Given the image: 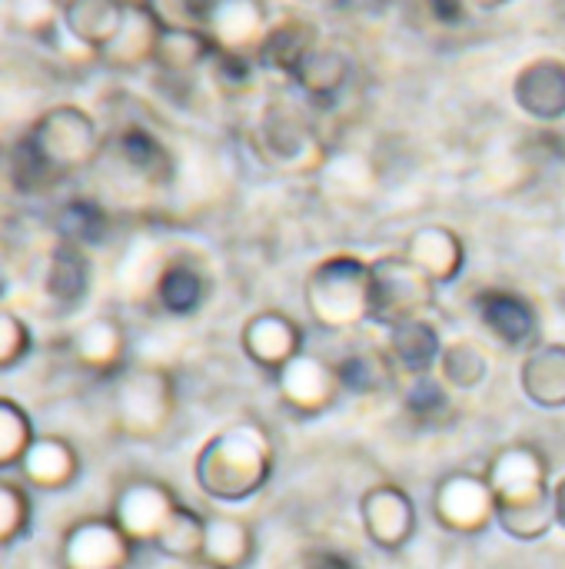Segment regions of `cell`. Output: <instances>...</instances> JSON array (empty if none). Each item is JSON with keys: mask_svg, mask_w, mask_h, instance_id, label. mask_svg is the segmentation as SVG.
Listing matches in <instances>:
<instances>
[{"mask_svg": "<svg viewBox=\"0 0 565 569\" xmlns=\"http://www.w3.org/2000/svg\"><path fill=\"white\" fill-rule=\"evenodd\" d=\"M273 387H276L280 403L300 420H313V417L333 410L336 400L343 397L336 363H330L310 350L293 357L280 373H273Z\"/></svg>", "mask_w": 565, "mask_h": 569, "instance_id": "cell-11", "label": "cell"}, {"mask_svg": "<svg viewBox=\"0 0 565 569\" xmlns=\"http://www.w3.org/2000/svg\"><path fill=\"white\" fill-rule=\"evenodd\" d=\"M17 473L23 487L43 490V493H60L77 483L80 477V453L67 437L57 433H37L33 443L27 447L23 460L17 463Z\"/></svg>", "mask_w": 565, "mask_h": 569, "instance_id": "cell-19", "label": "cell"}, {"mask_svg": "<svg viewBox=\"0 0 565 569\" xmlns=\"http://www.w3.org/2000/svg\"><path fill=\"white\" fill-rule=\"evenodd\" d=\"M446 340L440 337V327L430 317L406 320L386 330V357L396 370V380H413L423 373H436Z\"/></svg>", "mask_w": 565, "mask_h": 569, "instance_id": "cell-21", "label": "cell"}, {"mask_svg": "<svg viewBox=\"0 0 565 569\" xmlns=\"http://www.w3.org/2000/svg\"><path fill=\"white\" fill-rule=\"evenodd\" d=\"M436 373L453 393H470L480 390L490 380V353L476 340H453L443 347Z\"/></svg>", "mask_w": 565, "mask_h": 569, "instance_id": "cell-35", "label": "cell"}, {"mask_svg": "<svg viewBox=\"0 0 565 569\" xmlns=\"http://www.w3.org/2000/svg\"><path fill=\"white\" fill-rule=\"evenodd\" d=\"M130 537L113 517H83L60 540V569H127L133 560Z\"/></svg>", "mask_w": 565, "mask_h": 569, "instance_id": "cell-13", "label": "cell"}, {"mask_svg": "<svg viewBox=\"0 0 565 569\" xmlns=\"http://www.w3.org/2000/svg\"><path fill=\"white\" fill-rule=\"evenodd\" d=\"M33 347V333L30 327L10 313V310H0V373L13 370Z\"/></svg>", "mask_w": 565, "mask_h": 569, "instance_id": "cell-41", "label": "cell"}, {"mask_svg": "<svg viewBox=\"0 0 565 569\" xmlns=\"http://www.w3.org/2000/svg\"><path fill=\"white\" fill-rule=\"evenodd\" d=\"M103 153L97 120L77 103L43 110L10 150V183L17 193L37 197L57 190L63 180L90 170Z\"/></svg>", "mask_w": 565, "mask_h": 569, "instance_id": "cell-1", "label": "cell"}, {"mask_svg": "<svg viewBox=\"0 0 565 569\" xmlns=\"http://www.w3.org/2000/svg\"><path fill=\"white\" fill-rule=\"evenodd\" d=\"M310 100L316 103H333L353 80V60L350 53H343L340 47L330 43H316L303 63L296 67V73L290 77Z\"/></svg>", "mask_w": 565, "mask_h": 569, "instance_id": "cell-28", "label": "cell"}, {"mask_svg": "<svg viewBox=\"0 0 565 569\" xmlns=\"http://www.w3.org/2000/svg\"><path fill=\"white\" fill-rule=\"evenodd\" d=\"M553 517H556V527L565 530V477L553 480Z\"/></svg>", "mask_w": 565, "mask_h": 569, "instance_id": "cell-44", "label": "cell"}, {"mask_svg": "<svg viewBox=\"0 0 565 569\" xmlns=\"http://www.w3.org/2000/svg\"><path fill=\"white\" fill-rule=\"evenodd\" d=\"M93 287V267L87 250L57 240L43 263V297L57 307V313H73L83 307Z\"/></svg>", "mask_w": 565, "mask_h": 569, "instance_id": "cell-22", "label": "cell"}, {"mask_svg": "<svg viewBox=\"0 0 565 569\" xmlns=\"http://www.w3.org/2000/svg\"><path fill=\"white\" fill-rule=\"evenodd\" d=\"M506 3H513V0H470V7H473V10H483V13L503 10Z\"/></svg>", "mask_w": 565, "mask_h": 569, "instance_id": "cell-45", "label": "cell"}, {"mask_svg": "<svg viewBox=\"0 0 565 569\" xmlns=\"http://www.w3.org/2000/svg\"><path fill=\"white\" fill-rule=\"evenodd\" d=\"M173 569H216V567H210V563H203V560H193V563H173Z\"/></svg>", "mask_w": 565, "mask_h": 569, "instance_id": "cell-47", "label": "cell"}, {"mask_svg": "<svg viewBox=\"0 0 565 569\" xmlns=\"http://www.w3.org/2000/svg\"><path fill=\"white\" fill-rule=\"evenodd\" d=\"M203 533H206V513L180 500V507L173 510V517L153 540V550L173 563H193L203 553Z\"/></svg>", "mask_w": 565, "mask_h": 569, "instance_id": "cell-34", "label": "cell"}, {"mask_svg": "<svg viewBox=\"0 0 565 569\" xmlns=\"http://www.w3.org/2000/svg\"><path fill=\"white\" fill-rule=\"evenodd\" d=\"M320 43V33L310 20L303 17H280L273 20L263 47L256 50V67L293 77L296 67L303 63V57Z\"/></svg>", "mask_w": 565, "mask_h": 569, "instance_id": "cell-29", "label": "cell"}, {"mask_svg": "<svg viewBox=\"0 0 565 569\" xmlns=\"http://www.w3.org/2000/svg\"><path fill=\"white\" fill-rule=\"evenodd\" d=\"M127 10H140V7H153V0H120Z\"/></svg>", "mask_w": 565, "mask_h": 569, "instance_id": "cell-46", "label": "cell"}, {"mask_svg": "<svg viewBox=\"0 0 565 569\" xmlns=\"http://www.w3.org/2000/svg\"><path fill=\"white\" fill-rule=\"evenodd\" d=\"M263 157L283 173H320L330 163V150L320 130L290 107H270L256 130Z\"/></svg>", "mask_w": 565, "mask_h": 569, "instance_id": "cell-7", "label": "cell"}, {"mask_svg": "<svg viewBox=\"0 0 565 569\" xmlns=\"http://www.w3.org/2000/svg\"><path fill=\"white\" fill-rule=\"evenodd\" d=\"M493 500L496 527L516 543L546 540L556 530L553 517V467L533 443L500 447L483 470Z\"/></svg>", "mask_w": 565, "mask_h": 569, "instance_id": "cell-2", "label": "cell"}, {"mask_svg": "<svg viewBox=\"0 0 565 569\" xmlns=\"http://www.w3.org/2000/svg\"><path fill=\"white\" fill-rule=\"evenodd\" d=\"M376 569H413V567H406L403 560H393V557H390V560H383Z\"/></svg>", "mask_w": 565, "mask_h": 569, "instance_id": "cell-48", "label": "cell"}, {"mask_svg": "<svg viewBox=\"0 0 565 569\" xmlns=\"http://www.w3.org/2000/svg\"><path fill=\"white\" fill-rule=\"evenodd\" d=\"M403 410L423 430H440L456 417V393L443 383L440 373H423L403 380Z\"/></svg>", "mask_w": 565, "mask_h": 569, "instance_id": "cell-32", "label": "cell"}, {"mask_svg": "<svg viewBox=\"0 0 565 569\" xmlns=\"http://www.w3.org/2000/svg\"><path fill=\"white\" fill-rule=\"evenodd\" d=\"M303 307L320 330L346 333L373 323V270L356 253L316 260L303 280Z\"/></svg>", "mask_w": 565, "mask_h": 569, "instance_id": "cell-4", "label": "cell"}, {"mask_svg": "<svg viewBox=\"0 0 565 569\" xmlns=\"http://www.w3.org/2000/svg\"><path fill=\"white\" fill-rule=\"evenodd\" d=\"M300 569H356V567H353V560H346L343 553H330V550H323V553H310Z\"/></svg>", "mask_w": 565, "mask_h": 569, "instance_id": "cell-43", "label": "cell"}, {"mask_svg": "<svg viewBox=\"0 0 565 569\" xmlns=\"http://www.w3.org/2000/svg\"><path fill=\"white\" fill-rule=\"evenodd\" d=\"M373 270V323L390 330L406 320L430 317L436 303V283L400 253H383L370 260Z\"/></svg>", "mask_w": 565, "mask_h": 569, "instance_id": "cell-6", "label": "cell"}, {"mask_svg": "<svg viewBox=\"0 0 565 569\" xmlns=\"http://www.w3.org/2000/svg\"><path fill=\"white\" fill-rule=\"evenodd\" d=\"M33 437L37 433H33L27 410L17 400L0 397V470H17Z\"/></svg>", "mask_w": 565, "mask_h": 569, "instance_id": "cell-37", "label": "cell"}, {"mask_svg": "<svg viewBox=\"0 0 565 569\" xmlns=\"http://www.w3.org/2000/svg\"><path fill=\"white\" fill-rule=\"evenodd\" d=\"M253 70L256 60L250 57H236V53H220L210 60V77L223 93H246L253 87Z\"/></svg>", "mask_w": 565, "mask_h": 569, "instance_id": "cell-40", "label": "cell"}, {"mask_svg": "<svg viewBox=\"0 0 565 569\" xmlns=\"http://www.w3.org/2000/svg\"><path fill=\"white\" fill-rule=\"evenodd\" d=\"M430 513L440 530L456 537H480L496 523V500L483 473L453 470L436 480Z\"/></svg>", "mask_w": 565, "mask_h": 569, "instance_id": "cell-8", "label": "cell"}, {"mask_svg": "<svg viewBox=\"0 0 565 569\" xmlns=\"http://www.w3.org/2000/svg\"><path fill=\"white\" fill-rule=\"evenodd\" d=\"M519 387L539 410H565V343H539L523 357Z\"/></svg>", "mask_w": 565, "mask_h": 569, "instance_id": "cell-26", "label": "cell"}, {"mask_svg": "<svg viewBox=\"0 0 565 569\" xmlns=\"http://www.w3.org/2000/svg\"><path fill=\"white\" fill-rule=\"evenodd\" d=\"M470 0H423V13L440 30H456L470 20Z\"/></svg>", "mask_w": 565, "mask_h": 569, "instance_id": "cell-42", "label": "cell"}, {"mask_svg": "<svg viewBox=\"0 0 565 569\" xmlns=\"http://www.w3.org/2000/svg\"><path fill=\"white\" fill-rule=\"evenodd\" d=\"M30 517H33V503L27 487L13 480H0V547H10L20 537H27Z\"/></svg>", "mask_w": 565, "mask_h": 569, "instance_id": "cell-38", "label": "cell"}, {"mask_svg": "<svg viewBox=\"0 0 565 569\" xmlns=\"http://www.w3.org/2000/svg\"><path fill=\"white\" fill-rule=\"evenodd\" d=\"M213 57H216V47L206 30L167 20L157 53H153V67H160L167 77H190L200 67H210Z\"/></svg>", "mask_w": 565, "mask_h": 569, "instance_id": "cell-30", "label": "cell"}, {"mask_svg": "<svg viewBox=\"0 0 565 569\" xmlns=\"http://www.w3.org/2000/svg\"><path fill=\"white\" fill-rule=\"evenodd\" d=\"M53 230H57V240L73 243L80 250H90V247H100V243L110 240L113 217L93 197H70L67 203L57 207Z\"/></svg>", "mask_w": 565, "mask_h": 569, "instance_id": "cell-31", "label": "cell"}, {"mask_svg": "<svg viewBox=\"0 0 565 569\" xmlns=\"http://www.w3.org/2000/svg\"><path fill=\"white\" fill-rule=\"evenodd\" d=\"M256 557V533L243 517L206 513L203 553L200 560L216 569H246Z\"/></svg>", "mask_w": 565, "mask_h": 569, "instance_id": "cell-27", "label": "cell"}, {"mask_svg": "<svg viewBox=\"0 0 565 569\" xmlns=\"http://www.w3.org/2000/svg\"><path fill=\"white\" fill-rule=\"evenodd\" d=\"M513 103L536 123L565 120V60L533 57L513 77Z\"/></svg>", "mask_w": 565, "mask_h": 569, "instance_id": "cell-16", "label": "cell"}, {"mask_svg": "<svg viewBox=\"0 0 565 569\" xmlns=\"http://www.w3.org/2000/svg\"><path fill=\"white\" fill-rule=\"evenodd\" d=\"M210 290H213V280L210 273L190 260V257H170L157 277V287H153V303L160 313L173 317V320H190L196 317L206 300H210Z\"/></svg>", "mask_w": 565, "mask_h": 569, "instance_id": "cell-20", "label": "cell"}, {"mask_svg": "<svg viewBox=\"0 0 565 569\" xmlns=\"http://www.w3.org/2000/svg\"><path fill=\"white\" fill-rule=\"evenodd\" d=\"M270 27L273 17L266 0H216L213 13L203 23L220 53H236L250 60H256V50L263 47Z\"/></svg>", "mask_w": 565, "mask_h": 569, "instance_id": "cell-15", "label": "cell"}, {"mask_svg": "<svg viewBox=\"0 0 565 569\" xmlns=\"http://www.w3.org/2000/svg\"><path fill=\"white\" fill-rule=\"evenodd\" d=\"M336 377H340L343 393L373 397V393H383L396 380V370L386 350H353L343 360H336Z\"/></svg>", "mask_w": 565, "mask_h": 569, "instance_id": "cell-33", "label": "cell"}, {"mask_svg": "<svg viewBox=\"0 0 565 569\" xmlns=\"http://www.w3.org/2000/svg\"><path fill=\"white\" fill-rule=\"evenodd\" d=\"M123 13H127V7L120 0H63L60 3L63 33H70L73 43H80L83 50H90L97 57L117 37Z\"/></svg>", "mask_w": 565, "mask_h": 569, "instance_id": "cell-25", "label": "cell"}, {"mask_svg": "<svg viewBox=\"0 0 565 569\" xmlns=\"http://www.w3.org/2000/svg\"><path fill=\"white\" fill-rule=\"evenodd\" d=\"M240 347H243L246 360L270 377L280 373L293 357H300L306 350L303 347V327L283 310L253 313L240 330Z\"/></svg>", "mask_w": 565, "mask_h": 569, "instance_id": "cell-14", "label": "cell"}, {"mask_svg": "<svg viewBox=\"0 0 565 569\" xmlns=\"http://www.w3.org/2000/svg\"><path fill=\"white\" fill-rule=\"evenodd\" d=\"M60 3L63 0H13V20L20 30L33 33V37H53L60 23Z\"/></svg>", "mask_w": 565, "mask_h": 569, "instance_id": "cell-39", "label": "cell"}, {"mask_svg": "<svg viewBox=\"0 0 565 569\" xmlns=\"http://www.w3.org/2000/svg\"><path fill=\"white\" fill-rule=\"evenodd\" d=\"M113 153H117L120 167L143 187H167L173 180V170H176L173 153L153 130L140 127V123L117 130Z\"/></svg>", "mask_w": 565, "mask_h": 569, "instance_id": "cell-23", "label": "cell"}, {"mask_svg": "<svg viewBox=\"0 0 565 569\" xmlns=\"http://www.w3.org/2000/svg\"><path fill=\"white\" fill-rule=\"evenodd\" d=\"M473 310L476 320L483 323V330L506 350L513 353H529L533 347H539L543 340V313L536 307V300H529L519 290L509 287H490L480 290L473 297Z\"/></svg>", "mask_w": 565, "mask_h": 569, "instance_id": "cell-9", "label": "cell"}, {"mask_svg": "<svg viewBox=\"0 0 565 569\" xmlns=\"http://www.w3.org/2000/svg\"><path fill=\"white\" fill-rule=\"evenodd\" d=\"M403 257L413 260L436 287H450L466 270V243L446 223H426L403 243Z\"/></svg>", "mask_w": 565, "mask_h": 569, "instance_id": "cell-18", "label": "cell"}, {"mask_svg": "<svg viewBox=\"0 0 565 569\" xmlns=\"http://www.w3.org/2000/svg\"><path fill=\"white\" fill-rule=\"evenodd\" d=\"M3 290H7V267H3V257H0V297H3Z\"/></svg>", "mask_w": 565, "mask_h": 569, "instance_id": "cell-49", "label": "cell"}, {"mask_svg": "<svg viewBox=\"0 0 565 569\" xmlns=\"http://www.w3.org/2000/svg\"><path fill=\"white\" fill-rule=\"evenodd\" d=\"M163 27H167V20L157 7L127 10L117 37L100 50V60L117 70H137L143 63H153Z\"/></svg>", "mask_w": 565, "mask_h": 569, "instance_id": "cell-24", "label": "cell"}, {"mask_svg": "<svg viewBox=\"0 0 565 569\" xmlns=\"http://www.w3.org/2000/svg\"><path fill=\"white\" fill-rule=\"evenodd\" d=\"M360 523L383 557H400L420 530V510L400 483L383 480L360 497Z\"/></svg>", "mask_w": 565, "mask_h": 569, "instance_id": "cell-10", "label": "cell"}, {"mask_svg": "<svg viewBox=\"0 0 565 569\" xmlns=\"http://www.w3.org/2000/svg\"><path fill=\"white\" fill-rule=\"evenodd\" d=\"M110 417L117 433L137 443L163 437L176 417V380L163 367H127L113 380Z\"/></svg>", "mask_w": 565, "mask_h": 569, "instance_id": "cell-5", "label": "cell"}, {"mask_svg": "<svg viewBox=\"0 0 565 569\" xmlns=\"http://www.w3.org/2000/svg\"><path fill=\"white\" fill-rule=\"evenodd\" d=\"M180 507V497L153 477H133L127 480L110 503L113 523L130 537L133 547H153L173 510Z\"/></svg>", "mask_w": 565, "mask_h": 569, "instance_id": "cell-12", "label": "cell"}, {"mask_svg": "<svg viewBox=\"0 0 565 569\" xmlns=\"http://www.w3.org/2000/svg\"><path fill=\"white\" fill-rule=\"evenodd\" d=\"M127 353H130L127 327L117 317L87 320L70 337V360L90 377L117 380L127 370Z\"/></svg>", "mask_w": 565, "mask_h": 569, "instance_id": "cell-17", "label": "cell"}, {"mask_svg": "<svg viewBox=\"0 0 565 569\" xmlns=\"http://www.w3.org/2000/svg\"><path fill=\"white\" fill-rule=\"evenodd\" d=\"M276 470V447L263 423L240 420L216 430L193 460L196 490L213 503H246L260 497Z\"/></svg>", "mask_w": 565, "mask_h": 569, "instance_id": "cell-3", "label": "cell"}, {"mask_svg": "<svg viewBox=\"0 0 565 569\" xmlns=\"http://www.w3.org/2000/svg\"><path fill=\"white\" fill-rule=\"evenodd\" d=\"M313 3H333V0H313Z\"/></svg>", "mask_w": 565, "mask_h": 569, "instance_id": "cell-50", "label": "cell"}, {"mask_svg": "<svg viewBox=\"0 0 565 569\" xmlns=\"http://www.w3.org/2000/svg\"><path fill=\"white\" fill-rule=\"evenodd\" d=\"M170 257L153 247V243H133L123 257H120V267H117V283L120 290H127V297H153V287H157V277L163 270Z\"/></svg>", "mask_w": 565, "mask_h": 569, "instance_id": "cell-36", "label": "cell"}]
</instances>
